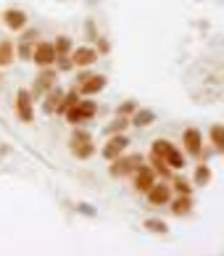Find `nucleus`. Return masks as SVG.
<instances>
[{
	"label": "nucleus",
	"instance_id": "obj_18",
	"mask_svg": "<svg viewBox=\"0 0 224 256\" xmlns=\"http://www.w3.org/2000/svg\"><path fill=\"white\" fill-rule=\"evenodd\" d=\"M195 185H201V188H206L209 182H211V169H209V164H198L195 166Z\"/></svg>",
	"mask_w": 224,
	"mask_h": 256
},
{
	"label": "nucleus",
	"instance_id": "obj_4",
	"mask_svg": "<svg viewBox=\"0 0 224 256\" xmlns=\"http://www.w3.org/2000/svg\"><path fill=\"white\" fill-rule=\"evenodd\" d=\"M106 77H103V74H79V80H77V84H79V92H82V96H95V92H100V90H103L106 88Z\"/></svg>",
	"mask_w": 224,
	"mask_h": 256
},
{
	"label": "nucleus",
	"instance_id": "obj_14",
	"mask_svg": "<svg viewBox=\"0 0 224 256\" xmlns=\"http://www.w3.org/2000/svg\"><path fill=\"white\" fill-rule=\"evenodd\" d=\"M61 100H63V92H61V88H53V90H48V92H45V98H42V111H45V114H58Z\"/></svg>",
	"mask_w": 224,
	"mask_h": 256
},
{
	"label": "nucleus",
	"instance_id": "obj_29",
	"mask_svg": "<svg viewBox=\"0 0 224 256\" xmlns=\"http://www.w3.org/2000/svg\"><path fill=\"white\" fill-rule=\"evenodd\" d=\"M18 56H21L24 61H29L32 58V45L29 42H18Z\"/></svg>",
	"mask_w": 224,
	"mask_h": 256
},
{
	"label": "nucleus",
	"instance_id": "obj_12",
	"mask_svg": "<svg viewBox=\"0 0 224 256\" xmlns=\"http://www.w3.org/2000/svg\"><path fill=\"white\" fill-rule=\"evenodd\" d=\"M3 24L13 32H21L26 24V14L18 11V8H8V11H3Z\"/></svg>",
	"mask_w": 224,
	"mask_h": 256
},
{
	"label": "nucleus",
	"instance_id": "obj_27",
	"mask_svg": "<svg viewBox=\"0 0 224 256\" xmlns=\"http://www.w3.org/2000/svg\"><path fill=\"white\" fill-rule=\"evenodd\" d=\"M174 190H177V196H193V188L185 177H174Z\"/></svg>",
	"mask_w": 224,
	"mask_h": 256
},
{
	"label": "nucleus",
	"instance_id": "obj_10",
	"mask_svg": "<svg viewBox=\"0 0 224 256\" xmlns=\"http://www.w3.org/2000/svg\"><path fill=\"white\" fill-rule=\"evenodd\" d=\"M182 146H185V150L188 154H193V156H201L203 154V135L198 130H185V135H182Z\"/></svg>",
	"mask_w": 224,
	"mask_h": 256
},
{
	"label": "nucleus",
	"instance_id": "obj_25",
	"mask_svg": "<svg viewBox=\"0 0 224 256\" xmlns=\"http://www.w3.org/2000/svg\"><path fill=\"white\" fill-rule=\"evenodd\" d=\"M79 100V90H71V92H66V96H63V100H61V106H58V114H66L74 103Z\"/></svg>",
	"mask_w": 224,
	"mask_h": 256
},
{
	"label": "nucleus",
	"instance_id": "obj_11",
	"mask_svg": "<svg viewBox=\"0 0 224 256\" xmlns=\"http://www.w3.org/2000/svg\"><path fill=\"white\" fill-rule=\"evenodd\" d=\"M148 196V204L151 206H164V204H169L172 201V188L169 185H151V190L145 193Z\"/></svg>",
	"mask_w": 224,
	"mask_h": 256
},
{
	"label": "nucleus",
	"instance_id": "obj_1",
	"mask_svg": "<svg viewBox=\"0 0 224 256\" xmlns=\"http://www.w3.org/2000/svg\"><path fill=\"white\" fill-rule=\"evenodd\" d=\"M69 148L71 154L77 158H90L92 154H95V143H92V135L85 130H74L71 138H69Z\"/></svg>",
	"mask_w": 224,
	"mask_h": 256
},
{
	"label": "nucleus",
	"instance_id": "obj_31",
	"mask_svg": "<svg viewBox=\"0 0 224 256\" xmlns=\"http://www.w3.org/2000/svg\"><path fill=\"white\" fill-rule=\"evenodd\" d=\"M55 61H58V66H61L63 72H69L71 66H74V64H71V58H66V56H55Z\"/></svg>",
	"mask_w": 224,
	"mask_h": 256
},
{
	"label": "nucleus",
	"instance_id": "obj_22",
	"mask_svg": "<svg viewBox=\"0 0 224 256\" xmlns=\"http://www.w3.org/2000/svg\"><path fill=\"white\" fill-rule=\"evenodd\" d=\"M151 164H153L151 169H153L156 174H161V177H172V169H169V164H166L164 158H158V156H153V154H151Z\"/></svg>",
	"mask_w": 224,
	"mask_h": 256
},
{
	"label": "nucleus",
	"instance_id": "obj_24",
	"mask_svg": "<svg viewBox=\"0 0 224 256\" xmlns=\"http://www.w3.org/2000/svg\"><path fill=\"white\" fill-rule=\"evenodd\" d=\"M143 227H145V230H151V232H156V235H166V232H169V224L161 222V220H145Z\"/></svg>",
	"mask_w": 224,
	"mask_h": 256
},
{
	"label": "nucleus",
	"instance_id": "obj_28",
	"mask_svg": "<svg viewBox=\"0 0 224 256\" xmlns=\"http://www.w3.org/2000/svg\"><path fill=\"white\" fill-rule=\"evenodd\" d=\"M137 108V103L135 100H124V103H119V108H116V116H129Z\"/></svg>",
	"mask_w": 224,
	"mask_h": 256
},
{
	"label": "nucleus",
	"instance_id": "obj_8",
	"mask_svg": "<svg viewBox=\"0 0 224 256\" xmlns=\"http://www.w3.org/2000/svg\"><path fill=\"white\" fill-rule=\"evenodd\" d=\"M55 88V72L53 69H42L40 74L34 77V84H32V96L34 98H42L48 90Z\"/></svg>",
	"mask_w": 224,
	"mask_h": 256
},
{
	"label": "nucleus",
	"instance_id": "obj_13",
	"mask_svg": "<svg viewBox=\"0 0 224 256\" xmlns=\"http://www.w3.org/2000/svg\"><path fill=\"white\" fill-rule=\"evenodd\" d=\"M98 61V50L95 48H77L71 50V64L74 66H92Z\"/></svg>",
	"mask_w": 224,
	"mask_h": 256
},
{
	"label": "nucleus",
	"instance_id": "obj_32",
	"mask_svg": "<svg viewBox=\"0 0 224 256\" xmlns=\"http://www.w3.org/2000/svg\"><path fill=\"white\" fill-rule=\"evenodd\" d=\"M98 45H100V48H98L100 53H108V40H98Z\"/></svg>",
	"mask_w": 224,
	"mask_h": 256
},
{
	"label": "nucleus",
	"instance_id": "obj_3",
	"mask_svg": "<svg viewBox=\"0 0 224 256\" xmlns=\"http://www.w3.org/2000/svg\"><path fill=\"white\" fill-rule=\"evenodd\" d=\"M98 114V106L92 100H77L74 103V106L63 114V116H66V122L69 124H79V122H87V119H92Z\"/></svg>",
	"mask_w": 224,
	"mask_h": 256
},
{
	"label": "nucleus",
	"instance_id": "obj_15",
	"mask_svg": "<svg viewBox=\"0 0 224 256\" xmlns=\"http://www.w3.org/2000/svg\"><path fill=\"white\" fill-rule=\"evenodd\" d=\"M156 122V114L151 108H135L132 111V124L135 127H148V124H153Z\"/></svg>",
	"mask_w": 224,
	"mask_h": 256
},
{
	"label": "nucleus",
	"instance_id": "obj_7",
	"mask_svg": "<svg viewBox=\"0 0 224 256\" xmlns=\"http://www.w3.org/2000/svg\"><path fill=\"white\" fill-rule=\"evenodd\" d=\"M32 61L40 66V69H50L55 64V48L53 42H37L34 50H32Z\"/></svg>",
	"mask_w": 224,
	"mask_h": 256
},
{
	"label": "nucleus",
	"instance_id": "obj_5",
	"mask_svg": "<svg viewBox=\"0 0 224 256\" xmlns=\"http://www.w3.org/2000/svg\"><path fill=\"white\" fill-rule=\"evenodd\" d=\"M16 114L24 124H29L34 119V103H32V92L29 90H18L16 92Z\"/></svg>",
	"mask_w": 224,
	"mask_h": 256
},
{
	"label": "nucleus",
	"instance_id": "obj_20",
	"mask_svg": "<svg viewBox=\"0 0 224 256\" xmlns=\"http://www.w3.org/2000/svg\"><path fill=\"white\" fill-rule=\"evenodd\" d=\"M211 143H214V148H217V154H222V150H224V127L222 124H214L211 127Z\"/></svg>",
	"mask_w": 224,
	"mask_h": 256
},
{
	"label": "nucleus",
	"instance_id": "obj_2",
	"mask_svg": "<svg viewBox=\"0 0 224 256\" xmlns=\"http://www.w3.org/2000/svg\"><path fill=\"white\" fill-rule=\"evenodd\" d=\"M143 164V156L140 154H129V156H116L114 161H111V177H127V174H135V169Z\"/></svg>",
	"mask_w": 224,
	"mask_h": 256
},
{
	"label": "nucleus",
	"instance_id": "obj_23",
	"mask_svg": "<svg viewBox=\"0 0 224 256\" xmlns=\"http://www.w3.org/2000/svg\"><path fill=\"white\" fill-rule=\"evenodd\" d=\"M53 48H55V56H66V53H71V37H66V34L55 37Z\"/></svg>",
	"mask_w": 224,
	"mask_h": 256
},
{
	"label": "nucleus",
	"instance_id": "obj_26",
	"mask_svg": "<svg viewBox=\"0 0 224 256\" xmlns=\"http://www.w3.org/2000/svg\"><path fill=\"white\" fill-rule=\"evenodd\" d=\"M127 124H129V119H127V116H119V119H114V122H111V124H108L103 132H106V135H116V132H121V130H124Z\"/></svg>",
	"mask_w": 224,
	"mask_h": 256
},
{
	"label": "nucleus",
	"instance_id": "obj_19",
	"mask_svg": "<svg viewBox=\"0 0 224 256\" xmlns=\"http://www.w3.org/2000/svg\"><path fill=\"white\" fill-rule=\"evenodd\" d=\"M164 161L169 164V169H182L185 166V156H182V150H177V148H172Z\"/></svg>",
	"mask_w": 224,
	"mask_h": 256
},
{
	"label": "nucleus",
	"instance_id": "obj_6",
	"mask_svg": "<svg viewBox=\"0 0 224 256\" xmlns=\"http://www.w3.org/2000/svg\"><path fill=\"white\" fill-rule=\"evenodd\" d=\"M127 146H129V138L124 135V132H116V135H111V138H108V143L103 146V150H100V154H103V158L114 161L116 156L124 154Z\"/></svg>",
	"mask_w": 224,
	"mask_h": 256
},
{
	"label": "nucleus",
	"instance_id": "obj_17",
	"mask_svg": "<svg viewBox=\"0 0 224 256\" xmlns=\"http://www.w3.org/2000/svg\"><path fill=\"white\" fill-rule=\"evenodd\" d=\"M11 61H13V42L3 40V42H0V69L11 66Z\"/></svg>",
	"mask_w": 224,
	"mask_h": 256
},
{
	"label": "nucleus",
	"instance_id": "obj_16",
	"mask_svg": "<svg viewBox=\"0 0 224 256\" xmlns=\"http://www.w3.org/2000/svg\"><path fill=\"white\" fill-rule=\"evenodd\" d=\"M172 212H174L177 216L190 214V212H193V198H190V196H180V198H177V201L172 204Z\"/></svg>",
	"mask_w": 224,
	"mask_h": 256
},
{
	"label": "nucleus",
	"instance_id": "obj_30",
	"mask_svg": "<svg viewBox=\"0 0 224 256\" xmlns=\"http://www.w3.org/2000/svg\"><path fill=\"white\" fill-rule=\"evenodd\" d=\"M77 212L87 214V216H95V214H98V208H95V206H90V204H77Z\"/></svg>",
	"mask_w": 224,
	"mask_h": 256
},
{
	"label": "nucleus",
	"instance_id": "obj_21",
	"mask_svg": "<svg viewBox=\"0 0 224 256\" xmlns=\"http://www.w3.org/2000/svg\"><path fill=\"white\" fill-rule=\"evenodd\" d=\"M174 146L169 143V140H153V146H151V154L158 156V158H166V154H169Z\"/></svg>",
	"mask_w": 224,
	"mask_h": 256
},
{
	"label": "nucleus",
	"instance_id": "obj_9",
	"mask_svg": "<svg viewBox=\"0 0 224 256\" xmlns=\"http://www.w3.org/2000/svg\"><path fill=\"white\" fill-rule=\"evenodd\" d=\"M153 182H156V172H153L151 166L140 164V166L135 169V190H140V193H148Z\"/></svg>",
	"mask_w": 224,
	"mask_h": 256
}]
</instances>
